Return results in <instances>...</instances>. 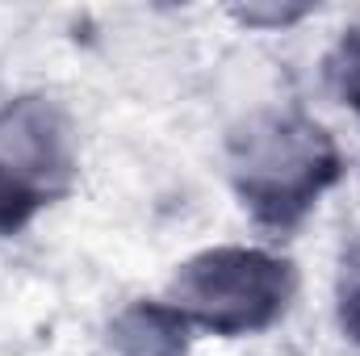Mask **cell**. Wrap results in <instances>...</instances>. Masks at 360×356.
<instances>
[{
	"mask_svg": "<svg viewBox=\"0 0 360 356\" xmlns=\"http://www.w3.org/2000/svg\"><path fill=\"white\" fill-rule=\"evenodd\" d=\"M226 164L243 210L272 231L297 227L344 177L340 143L302 109L248 113L226 143Z\"/></svg>",
	"mask_w": 360,
	"mask_h": 356,
	"instance_id": "1",
	"label": "cell"
},
{
	"mask_svg": "<svg viewBox=\"0 0 360 356\" xmlns=\"http://www.w3.org/2000/svg\"><path fill=\"white\" fill-rule=\"evenodd\" d=\"M297 289L293 265L264 248H210L172 276L164 302H172L193 331L210 336H256L289 310Z\"/></svg>",
	"mask_w": 360,
	"mask_h": 356,
	"instance_id": "2",
	"label": "cell"
},
{
	"mask_svg": "<svg viewBox=\"0 0 360 356\" xmlns=\"http://www.w3.org/2000/svg\"><path fill=\"white\" fill-rule=\"evenodd\" d=\"M76 177V130L59 101L30 92L0 105V235H17Z\"/></svg>",
	"mask_w": 360,
	"mask_h": 356,
	"instance_id": "3",
	"label": "cell"
},
{
	"mask_svg": "<svg viewBox=\"0 0 360 356\" xmlns=\"http://www.w3.org/2000/svg\"><path fill=\"white\" fill-rule=\"evenodd\" d=\"M193 327L172 302H130L109 323L113 356H188Z\"/></svg>",
	"mask_w": 360,
	"mask_h": 356,
	"instance_id": "4",
	"label": "cell"
},
{
	"mask_svg": "<svg viewBox=\"0 0 360 356\" xmlns=\"http://www.w3.org/2000/svg\"><path fill=\"white\" fill-rule=\"evenodd\" d=\"M335 302H340V331L352 344H360V227L352 231V239L344 243V256H340Z\"/></svg>",
	"mask_w": 360,
	"mask_h": 356,
	"instance_id": "5",
	"label": "cell"
},
{
	"mask_svg": "<svg viewBox=\"0 0 360 356\" xmlns=\"http://www.w3.org/2000/svg\"><path fill=\"white\" fill-rule=\"evenodd\" d=\"M327 72H331V89L340 92V101L360 113V25H352V30L340 38V46H335Z\"/></svg>",
	"mask_w": 360,
	"mask_h": 356,
	"instance_id": "6",
	"label": "cell"
}]
</instances>
